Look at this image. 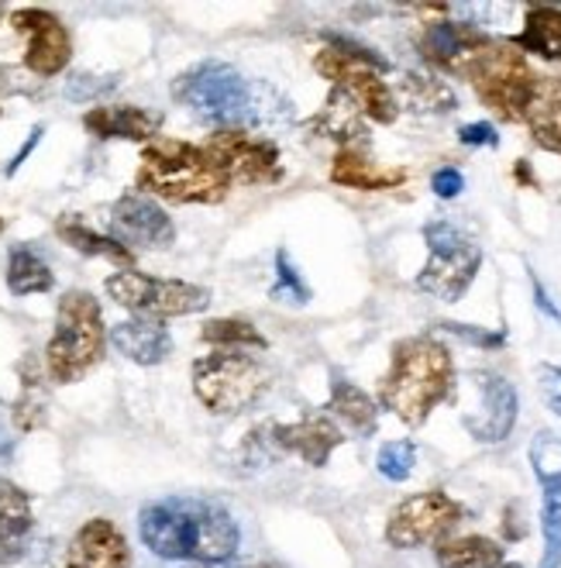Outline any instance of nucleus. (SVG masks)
Instances as JSON below:
<instances>
[{"instance_id": "b1692460", "label": "nucleus", "mask_w": 561, "mask_h": 568, "mask_svg": "<svg viewBox=\"0 0 561 568\" xmlns=\"http://www.w3.org/2000/svg\"><path fill=\"white\" fill-rule=\"evenodd\" d=\"M435 558L441 568H500L503 548L482 534H448L435 545Z\"/></svg>"}, {"instance_id": "0eeeda50", "label": "nucleus", "mask_w": 561, "mask_h": 568, "mask_svg": "<svg viewBox=\"0 0 561 568\" xmlns=\"http://www.w3.org/2000/svg\"><path fill=\"white\" fill-rule=\"evenodd\" d=\"M458 77H466L482 104L503 118V121H520L527 100H531L534 90V73L527 65L523 52H517L510 42H492L486 39L482 45L472 49V55L466 59V65L458 70Z\"/></svg>"}, {"instance_id": "58836bf2", "label": "nucleus", "mask_w": 561, "mask_h": 568, "mask_svg": "<svg viewBox=\"0 0 561 568\" xmlns=\"http://www.w3.org/2000/svg\"><path fill=\"white\" fill-rule=\"evenodd\" d=\"M458 142L469 149H500V135L489 121H476V124H461L458 128Z\"/></svg>"}, {"instance_id": "4be33fe9", "label": "nucleus", "mask_w": 561, "mask_h": 568, "mask_svg": "<svg viewBox=\"0 0 561 568\" xmlns=\"http://www.w3.org/2000/svg\"><path fill=\"white\" fill-rule=\"evenodd\" d=\"M83 128L96 139L149 142L159 131V114L135 108V104H108V108H90L83 114Z\"/></svg>"}, {"instance_id": "2f4dec72", "label": "nucleus", "mask_w": 561, "mask_h": 568, "mask_svg": "<svg viewBox=\"0 0 561 568\" xmlns=\"http://www.w3.org/2000/svg\"><path fill=\"white\" fill-rule=\"evenodd\" d=\"M541 530H544L541 568H561V479L558 483H544Z\"/></svg>"}, {"instance_id": "4468645a", "label": "nucleus", "mask_w": 561, "mask_h": 568, "mask_svg": "<svg viewBox=\"0 0 561 568\" xmlns=\"http://www.w3.org/2000/svg\"><path fill=\"white\" fill-rule=\"evenodd\" d=\"M18 36H24V65L39 77H59L73 59V39L65 24L42 8H21L11 18Z\"/></svg>"}, {"instance_id": "c756f323", "label": "nucleus", "mask_w": 561, "mask_h": 568, "mask_svg": "<svg viewBox=\"0 0 561 568\" xmlns=\"http://www.w3.org/2000/svg\"><path fill=\"white\" fill-rule=\"evenodd\" d=\"M201 338L211 345V348H238V352H266L269 342L262 338L255 331V324L248 321H238V317H217V321H207Z\"/></svg>"}, {"instance_id": "bb28decb", "label": "nucleus", "mask_w": 561, "mask_h": 568, "mask_svg": "<svg viewBox=\"0 0 561 568\" xmlns=\"http://www.w3.org/2000/svg\"><path fill=\"white\" fill-rule=\"evenodd\" d=\"M55 235L73 245L76 252L83 255H96V258H111V262H121V265H131V248H124L121 242H114L111 235H101V231H93L86 221H80L76 214H65L55 221Z\"/></svg>"}, {"instance_id": "39448f33", "label": "nucleus", "mask_w": 561, "mask_h": 568, "mask_svg": "<svg viewBox=\"0 0 561 568\" xmlns=\"http://www.w3.org/2000/svg\"><path fill=\"white\" fill-rule=\"evenodd\" d=\"M108 331L104 311L86 290H70L59 300L55 331L45 348V369L52 383H76L104 358Z\"/></svg>"}, {"instance_id": "7ed1b4c3", "label": "nucleus", "mask_w": 561, "mask_h": 568, "mask_svg": "<svg viewBox=\"0 0 561 568\" xmlns=\"http://www.w3.org/2000/svg\"><path fill=\"white\" fill-rule=\"evenodd\" d=\"M139 186L170 200V204H221L231 190V180L204 152V145L155 139L142 152Z\"/></svg>"}, {"instance_id": "f3484780", "label": "nucleus", "mask_w": 561, "mask_h": 568, "mask_svg": "<svg viewBox=\"0 0 561 568\" xmlns=\"http://www.w3.org/2000/svg\"><path fill=\"white\" fill-rule=\"evenodd\" d=\"M31 530H35L31 496L18 483L0 479V565H18L28 555Z\"/></svg>"}, {"instance_id": "a211bd4d", "label": "nucleus", "mask_w": 561, "mask_h": 568, "mask_svg": "<svg viewBox=\"0 0 561 568\" xmlns=\"http://www.w3.org/2000/svg\"><path fill=\"white\" fill-rule=\"evenodd\" d=\"M273 442L283 452L300 455L307 465L320 469V465H327V458H332V452L345 438H341V430L327 417H304V420H296V424H276L273 427Z\"/></svg>"}, {"instance_id": "9b49d317", "label": "nucleus", "mask_w": 561, "mask_h": 568, "mask_svg": "<svg viewBox=\"0 0 561 568\" xmlns=\"http://www.w3.org/2000/svg\"><path fill=\"white\" fill-rule=\"evenodd\" d=\"M461 517H466V507H461L458 499H451L448 493L441 489L414 493L404 504H396V510L389 514L386 541L400 551L438 545L461 524Z\"/></svg>"}, {"instance_id": "c85d7f7f", "label": "nucleus", "mask_w": 561, "mask_h": 568, "mask_svg": "<svg viewBox=\"0 0 561 568\" xmlns=\"http://www.w3.org/2000/svg\"><path fill=\"white\" fill-rule=\"evenodd\" d=\"M317 128L327 139H338V142H351L358 135H366V128H361V111L341 90H332V97H327L324 111L317 114Z\"/></svg>"}, {"instance_id": "4c0bfd02", "label": "nucleus", "mask_w": 561, "mask_h": 568, "mask_svg": "<svg viewBox=\"0 0 561 568\" xmlns=\"http://www.w3.org/2000/svg\"><path fill=\"white\" fill-rule=\"evenodd\" d=\"M538 389H541V399L551 414L561 417V365H538Z\"/></svg>"}, {"instance_id": "f03ea898", "label": "nucleus", "mask_w": 561, "mask_h": 568, "mask_svg": "<svg viewBox=\"0 0 561 568\" xmlns=\"http://www.w3.org/2000/svg\"><path fill=\"white\" fill-rule=\"evenodd\" d=\"M455 386V362L451 352L431 338L417 334L392 348V365L382 379V407L392 410L404 424L420 427L438 404L451 396Z\"/></svg>"}, {"instance_id": "6e6552de", "label": "nucleus", "mask_w": 561, "mask_h": 568, "mask_svg": "<svg viewBox=\"0 0 561 568\" xmlns=\"http://www.w3.org/2000/svg\"><path fill=\"white\" fill-rule=\"evenodd\" d=\"M269 389V369L258 355L238 348H214L193 362V393L211 414H242Z\"/></svg>"}, {"instance_id": "37998d69", "label": "nucleus", "mask_w": 561, "mask_h": 568, "mask_svg": "<svg viewBox=\"0 0 561 568\" xmlns=\"http://www.w3.org/2000/svg\"><path fill=\"white\" fill-rule=\"evenodd\" d=\"M39 135H42V128H35V131H31V139H28V142H24V149H21V152L14 155V162L8 165V173H14V170H18V165H21V162L28 159V152H31V149H35V145H39Z\"/></svg>"}, {"instance_id": "f8f14e48", "label": "nucleus", "mask_w": 561, "mask_h": 568, "mask_svg": "<svg viewBox=\"0 0 561 568\" xmlns=\"http://www.w3.org/2000/svg\"><path fill=\"white\" fill-rule=\"evenodd\" d=\"M204 152L221 165L224 176L238 186H262L279 180V149L269 139H255L245 128L214 131Z\"/></svg>"}, {"instance_id": "ea45409f", "label": "nucleus", "mask_w": 561, "mask_h": 568, "mask_svg": "<svg viewBox=\"0 0 561 568\" xmlns=\"http://www.w3.org/2000/svg\"><path fill=\"white\" fill-rule=\"evenodd\" d=\"M431 190H435V196H441V200H455L461 190H466V176H461L455 165H441V170L431 176Z\"/></svg>"}, {"instance_id": "9d476101", "label": "nucleus", "mask_w": 561, "mask_h": 568, "mask_svg": "<svg viewBox=\"0 0 561 568\" xmlns=\"http://www.w3.org/2000/svg\"><path fill=\"white\" fill-rule=\"evenodd\" d=\"M108 296L114 304L135 311L139 317H190L211 307V290L183 280H155L135 270H121L108 280Z\"/></svg>"}, {"instance_id": "7c9ffc66", "label": "nucleus", "mask_w": 561, "mask_h": 568, "mask_svg": "<svg viewBox=\"0 0 561 568\" xmlns=\"http://www.w3.org/2000/svg\"><path fill=\"white\" fill-rule=\"evenodd\" d=\"M404 97H407V104L410 111H455V93L445 80L438 77H427V73H407L404 80Z\"/></svg>"}, {"instance_id": "de8ad7c7", "label": "nucleus", "mask_w": 561, "mask_h": 568, "mask_svg": "<svg viewBox=\"0 0 561 568\" xmlns=\"http://www.w3.org/2000/svg\"><path fill=\"white\" fill-rule=\"evenodd\" d=\"M0 231H4V224H0Z\"/></svg>"}, {"instance_id": "a19ab883", "label": "nucleus", "mask_w": 561, "mask_h": 568, "mask_svg": "<svg viewBox=\"0 0 561 568\" xmlns=\"http://www.w3.org/2000/svg\"><path fill=\"white\" fill-rule=\"evenodd\" d=\"M531 286H534V304H538V307H541V311H544L551 321H561V311L554 307V300L548 296V290L541 286V280H538L534 273H531Z\"/></svg>"}, {"instance_id": "49530a36", "label": "nucleus", "mask_w": 561, "mask_h": 568, "mask_svg": "<svg viewBox=\"0 0 561 568\" xmlns=\"http://www.w3.org/2000/svg\"><path fill=\"white\" fill-rule=\"evenodd\" d=\"M500 568H523V565H513V561H503Z\"/></svg>"}, {"instance_id": "f257e3e1", "label": "nucleus", "mask_w": 561, "mask_h": 568, "mask_svg": "<svg viewBox=\"0 0 561 568\" xmlns=\"http://www.w3.org/2000/svg\"><path fill=\"white\" fill-rule=\"evenodd\" d=\"M139 534L152 555L193 565H221L242 545L235 517L211 499L193 496H170L142 507Z\"/></svg>"}, {"instance_id": "412c9836", "label": "nucleus", "mask_w": 561, "mask_h": 568, "mask_svg": "<svg viewBox=\"0 0 561 568\" xmlns=\"http://www.w3.org/2000/svg\"><path fill=\"white\" fill-rule=\"evenodd\" d=\"M332 180L338 186L348 190H361V193H376V190H392L407 183V170L404 165H382L373 162L366 152H358L351 145L338 149L335 162H332Z\"/></svg>"}, {"instance_id": "72a5a7b5", "label": "nucleus", "mask_w": 561, "mask_h": 568, "mask_svg": "<svg viewBox=\"0 0 561 568\" xmlns=\"http://www.w3.org/2000/svg\"><path fill=\"white\" fill-rule=\"evenodd\" d=\"M414 465H417V448L414 442L400 438V442H386L376 455V469L382 479L389 483H407L414 476Z\"/></svg>"}, {"instance_id": "aec40b11", "label": "nucleus", "mask_w": 561, "mask_h": 568, "mask_svg": "<svg viewBox=\"0 0 561 568\" xmlns=\"http://www.w3.org/2000/svg\"><path fill=\"white\" fill-rule=\"evenodd\" d=\"M489 36H482V31H476L472 24H458V21H431L424 28L420 36V52L424 59L438 62L441 70L448 73H458L461 65H466V59L472 55L476 45H482Z\"/></svg>"}, {"instance_id": "e433bc0d", "label": "nucleus", "mask_w": 561, "mask_h": 568, "mask_svg": "<svg viewBox=\"0 0 561 568\" xmlns=\"http://www.w3.org/2000/svg\"><path fill=\"white\" fill-rule=\"evenodd\" d=\"M441 331L455 334V338L469 342V345H479V348H503V331H486V327H476V324H458V321H441L438 324Z\"/></svg>"}, {"instance_id": "393cba45", "label": "nucleus", "mask_w": 561, "mask_h": 568, "mask_svg": "<svg viewBox=\"0 0 561 568\" xmlns=\"http://www.w3.org/2000/svg\"><path fill=\"white\" fill-rule=\"evenodd\" d=\"M517 52H534L541 59H561V8H531L523 31L510 42Z\"/></svg>"}, {"instance_id": "6ab92c4d", "label": "nucleus", "mask_w": 561, "mask_h": 568, "mask_svg": "<svg viewBox=\"0 0 561 568\" xmlns=\"http://www.w3.org/2000/svg\"><path fill=\"white\" fill-rule=\"evenodd\" d=\"M111 345L135 365H159L173 352V334L162 321L152 317H128L111 327Z\"/></svg>"}, {"instance_id": "473e14b6", "label": "nucleus", "mask_w": 561, "mask_h": 568, "mask_svg": "<svg viewBox=\"0 0 561 568\" xmlns=\"http://www.w3.org/2000/svg\"><path fill=\"white\" fill-rule=\"evenodd\" d=\"M45 407H49V399H45V389H42V376H39V369L28 373V362H24V386H21V396H18V404H14L18 430L42 427L45 424Z\"/></svg>"}, {"instance_id": "dca6fc26", "label": "nucleus", "mask_w": 561, "mask_h": 568, "mask_svg": "<svg viewBox=\"0 0 561 568\" xmlns=\"http://www.w3.org/2000/svg\"><path fill=\"white\" fill-rule=\"evenodd\" d=\"M62 568H131L128 538L114 520L93 517L73 534Z\"/></svg>"}, {"instance_id": "f704fd0d", "label": "nucleus", "mask_w": 561, "mask_h": 568, "mask_svg": "<svg viewBox=\"0 0 561 568\" xmlns=\"http://www.w3.org/2000/svg\"><path fill=\"white\" fill-rule=\"evenodd\" d=\"M531 465H534V476H538L541 486L561 479V434H551V430L534 434V442H531Z\"/></svg>"}, {"instance_id": "c9c22d12", "label": "nucleus", "mask_w": 561, "mask_h": 568, "mask_svg": "<svg viewBox=\"0 0 561 568\" xmlns=\"http://www.w3.org/2000/svg\"><path fill=\"white\" fill-rule=\"evenodd\" d=\"M273 300H279V304H296L304 307L310 300V290L304 283V276L296 273V265L289 262L286 252H276V286H273Z\"/></svg>"}, {"instance_id": "423d86ee", "label": "nucleus", "mask_w": 561, "mask_h": 568, "mask_svg": "<svg viewBox=\"0 0 561 568\" xmlns=\"http://www.w3.org/2000/svg\"><path fill=\"white\" fill-rule=\"evenodd\" d=\"M314 70L324 80H332L335 90L348 93L355 108L376 124H392L400 118V100L392 97V90L382 80L389 62L379 59L373 49L355 45L348 39H327V49H320L314 59Z\"/></svg>"}, {"instance_id": "ddd939ff", "label": "nucleus", "mask_w": 561, "mask_h": 568, "mask_svg": "<svg viewBox=\"0 0 561 568\" xmlns=\"http://www.w3.org/2000/svg\"><path fill=\"white\" fill-rule=\"evenodd\" d=\"M469 386H472V407L461 417L466 430L482 445L507 442L517 424V410H520L513 383H507V376L500 373L479 369L469 376Z\"/></svg>"}, {"instance_id": "5701e85b", "label": "nucleus", "mask_w": 561, "mask_h": 568, "mask_svg": "<svg viewBox=\"0 0 561 568\" xmlns=\"http://www.w3.org/2000/svg\"><path fill=\"white\" fill-rule=\"evenodd\" d=\"M541 149L561 155V77H538L531 100H527L523 118Z\"/></svg>"}, {"instance_id": "cd10ccee", "label": "nucleus", "mask_w": 561, "mask_h": 568, "mask_svg": "<svg viewBox=\"0 0 561 568\" xmlns=\"http://www.w3.org/2000/svg\"><path fill=\"white\" fill-rule=\"evenodd\" d=\"M55 286V276L49 270V262L28 245L11 248L8 258V290L14 296H35V293H49Z\"/></svg>"}, {"instance_id": "20e7f679", "label": "nucleus", "mask_w": 561, "mask_h": 568, "mask_svg": "<svg viewBox=\"0 0 561 568\" xmlns=\"http://www.w3.org/2000/svg\"><path fill=\"white\" fill-rule=\"evenodd\" d=\"M173 97L201 121L217 124L221 131L245 128L262 118V90L221 59H204L180 73L173 83Z\"/></svg>"}, {"instance_id": "79ce46f5", "label": "nucleus", "mask_w": 561, "mask_h": 568, "mask_svg": "<svg viewBox=\"0 0 561 568\" xmlns=\"http://www.w3.org/2000/svg\"><path fill=\"white\" fill-rule=\"evenodd\" d=\"M517 510H520V504H510V507H507V520H503V530H507V538H510V541H520L523 534H527V524H517V520H520Z\"/></svg>"}, {"instance_id": "a878e982", "label": "nucleus", "mask_w": 561, "mask_h": 568, "mask_svg": "<svg viewBox=\"0 0 561 568\" xmlns=\"http://www.w3.org/2000/svg\"><path fill=\"white\" fill-rule=\"evenodd\" d=\"M327 410H332L338 420H345L355 434H361V438H369V434L376 430V424H379L376 399L366 389H358L355 383H348V379H335L332 383V399H327Z\"/></svg>"}, {"instance_id": "1a4fd4ad", "label": "nucleus", "mask_w": 561, "mask_h": 568, "mask_svg": "<svg viewBox=\"0 0 561 568\" xmlns=\"http://www.w3.org/2000/svg\"><path fill=\"white\" fill-rule=\"evenodd\" d=\"M424 242H427V265L417 276V290L445 300V304H455L472 286L482 265V248L451 221L424 224Z\"/></svg>"}, {"instance_id": "c03bdc74", "label": "nucleus", "mask_w": 561, "mask_h": 568, "mask_svg": "<svg viewBox=\"0 0 561 568\" xmlns=\"http://www.w3.org/2000/svg\"><path fill=\"white\" fill-rule=\"evenodd\" d=\"M513 173H517V180H520V183H527V186H538V183H534V173H531V162H523V159H520Z\"/></svg>"}, {"instance_id": "a18cd8bd", "label": "nucleus", "mask_w": 561, "mask_h": 568, "mask_svg": "<svg viewBox=\"0 0 561 568\" xmlns=\"http://www.w3.org/2000/svg\"><path fill=\"white\" fill-rule=\"evenodd\" d=\"M183 568H224V565H183Z\"/></svg>"}, {"instance_id": "2eb2a0df", "label": "nucleus", "mask_w": 561, "mask_h": 568, "mask_svg": "<svg viewBox=\"0 0 561 568\" xmlns=\"http://www.w3.org/2000/svg\"><path fill=\"white\" fill-rule=\"evenodd\" d=\"M114 242L124 248H170L176 242V224L145 193H124L111 211Z\"/></svg>"}]
</instances>
